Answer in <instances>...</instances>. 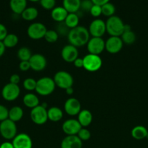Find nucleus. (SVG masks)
Here are the masks:
<instances>
[{"mask_svg":"<svg viewBox=\"0 0 148 148\" xmlns=\"http://www.w3.org/2000/svg\"><path fill=\"white\" fill-rule=\"evenodd\" d=\"M67 37L69 41V44L78 48L87 44L90 39V34L88 29L84 26L78 25L74 28L71 29Z\"/></svg>","mask_w":148,"mask_h":148,"instance_id":"nucleus-1","label":"nucleus"},{"mask_svg":"<svg viewBox=\"0 0 148 148\" xmlns=\"http://www.w3.org/2000/svg\"><path fill=\"white\" fill-rule=\"evenodd\" d=\"M106 24V32L110 36L120 37L124 30L125 24L118 16L113 15L107 18Z\"/></svg>","mask_w":148,"mask_h":148,"instance_id":"nucleus-2","label":"nucleus"},{"mask_svg":"<svg viewBox=\"0 0 148 148\" xmlns=\"http://www.w3.org/2000/svg\"><path fill=\"white\" fill-rule=\"evenodd\" d=\"M56 85L53 78L44 77L36 81V92L41 96H47L55 91Z\"/></svg>","mask_w":148,"mask_h":148,"instance_id":"nucleus-3","label":"nucleus"},{"mask_svg":"<svg viewBox=\"0 0 148 148\" xmlns=\"http://www.w3.org/2000/svg\"><path fill=\"white\" fill-rule=\"evenodd\" d=\"M0 134L6 140H12L17 134L16 123L10 119L4 120L0 123Z\"/></svg>","mask_w":148,"mask_h":148,"instance_id":"nucleus-4","label":"nucleus"},{"mask_svg":"<svg viewBox=\"0 0 148 148\" xmlns=\"http://www.w3.org/2000/svg\"><path fill=\"white\" fill-rule=\"evenodd\" d=\"M84 69L90 72H97L102 66V60L100 55L88 53L84 56Z\"/></svg>","mask_w":148,"mask_h":148,"instance_id":"nucleus-5","label":"nucleus"},{"mask_svg":"<svg viewBox=\"0 0 148 148\" xmlns=\"http://www.w3.org/2000/svg\"><path fill=\"white\" fill-rule=\"evenodd\" d=\"M53 79L56 87L61 89L66 90L67 88L73 87V77L66 71H59L56 72Z\"/></svg>","mask_w":148,"mask_h":148,"instance_id":"nucleus-6","label":"nucleus"},{"mask_svg":"<svg viewBox=\"0 0 148 148\" xmlns=\"http://www.w3.org/2000/svg\"><path fill=\"white\" fill-rule=\"evenodd\" d=\"M31 121L36 125H43L48 121L47 108L44 107L41 104L32 108L30 113Z\"/></svg>","mask_w":148,"mask_h":148,"instance_id":"nucleus-7","label":"nucleus"},{"mask_svg":"<svg viewBox=\"0 0 148 148\" xmlns=\"http://www.w3.org/2000/svg\"><path fill=\"white\" fill-rule=\"evenodd\" d=\"M47 31V28L41 23H33L28 26L27 34L30 38L33 40H39L44 38Z\"/></svg>","mask_w":148,"mask_h":148,"instance_id":"nucleus-8","label":"nucleus"},{"mask_svg":"<svg viewBox=\"0 0 148 148\" xmlns=\"http://www.w3.org/2000/svg\"><path fill=\"white\" fill-rule=\"evenodd\" d=\"M20 94V88L18 85L9 83L6 84L1 90V96L7 101H14Z\"/></svg>","mask_w":148,"mask_h":148,"instance_id":"nucleus-9","label":"nucleus"},{"mask_svg":"<svg viewBox=\"0 0 148 148\" xmlns=\"http://www.w3.org/2000/svg\"><path fill=\"white\" fill-rule=\"evenodd\" d=\"M89 53L100 55L105 49V41L102 38H90L86 44Z\"/></svg>","mask_w":148,"mask_h":148,"instance_id":"nucleus-10","label":"nucleus"},{"mask_svg":"<svg viewBox=\"0 0 148 148\" xmlns=\"http://www.w3.org/2000/svg\"><path fill=\"white\" fill-rule=\"evenodd\" d=\"M88 30L92 37L102 38L106 33L105 22L101 19H95L90 23Z\"/></svg>","mask_w":148,"mask_h":148,"instance_id":"nucleus-11","label":"nucleus"},{"mask_svg":"<svg viewBox=\"0 0 148 148\" xmlns=\"http://www.w3.org/2000/svg\"><path fill=\"white\" fill-rule=\"evenodd\" d=\"M123 46V43L121 38L118 36H110L105 41V50L112 54L119 53Z\"/></svg>","mask_w":148,"mask_h":148,"instance_id":"nucleus-12","label":"nucleus"},{"mask_svg":"<svg viewBox=\"0 0 148 148\" xmlns=\"http://www.w3.org/2000/svg\"><path fill=\"white\" fill-rule=\"evenodd\" d=\"M28 62L30 63V69L36 72L43 71L46 68V64H47L46 57L41 53L32 54Z\"/></svg>","mask_w":148,"mask_h":148,"instance_id":"nucleus-13","label":"nucleus"},{"mask_svg":"<svg viewBox=\"0 0 148 148\" xmlns=\"http://www.w3.org/2000/svg\"><path fill=\"white\" fill-rule=\"evenodd\" d=\"M64 110L65 113L71 116H78L81 111V103L75 98H68L64 104Z\"/></svg>","mask_w":148,"mask_h":148,"instance_id":"nucleus-14","label":"nucleus"},{"mask_svg":"<svg viewBox=\"0 0 148 148\" xmlns=\"http://www.w3.org/2000/svg\"><path fill=\"white\" fill-rule=\"evenodd\" d=\"M81 128L82 127L78 120L74 119H67L62 125V131L66 135H77Z\"/></svg>","mask_w":148,"mask_h":148,"instance_id":"nucleus-15","label":"nucleus"},{"mask_svg":"<svg viewBox=\"0 0 148 148\" xmlns=\"http://www.w3.org/2000/svg\"><path fill=\"white\" fill-rule=\"evenodd\" d=\"M14 148H33V141L26 133L17 134L12 141Z\"/></svg>","mask_w":148,"mask_h":148,"instance_id":"nucleus-16","label":"nucleus"},{"mask_svg":"<svg viewBox=\"0 0 148 148\" xmlns=\"http://www.w3.org/2000/svg\"><path fill=\"white\" fill-rule=\"evenodd\" d=\"M61 57L65 62L73 63L78 57V49L71 44L65 45L61 51Z\"/></svg>","mask_w":148,"mask_h":148,"instance_id":"nucleus-17","label":"nucleus"},{"mask_svg":"<svg viewBox=\"0 0 148 148\" xmlns=\"http://www.w3.org/2000/svg\"><path fill=\"white\" fill-rule=\"evenodd\" d=\"M82 141L77 135H67L61 142V148H82Z\"/></svg>","mask_w":148,"mask_h":148,"instance_id":"nucleus-18","label":"nucleus"},{"mask_svg":"<svg viewBox=\"0 0 148 148\" xmlns=\"http://www.w3.org/2000/svg\"><path fill=\"white\" fill-rule=\"evenodd\" d=\"M120 38H121L123 43L127 45H131L136 41V34H135L134 32L132 31L131 27L129 25L125 24L124 30L120 36Z\"/></svg>","mask_w":148,"mask_h":148,"instance_id":"nucleus-19","label":"nucleus"},{"mask_svg":"<svg viewBox=\"0 0 148 148\" xmlns=\"http://www.w3.org/2000/svg\"><path fill=\"white\" fill-rule=\"evenodd\" d=\"M68 12L63 7H55L53 10H51V17L57 23H62L65 21V18L68 16Z\"/></svg>","mask_w":148,"mask_h":148,"instance_id":"nucleus-20","label":"nucleus"},{"mask_svg":"<svg viewBox=\"0 0 148 148\" xmlns=\"http://www.w3.org/2000/svg\"><path fill=\"white\" fill-rule=\"evenodd\" d=\"M93 116L91 111L88 109H81L78 114V121L82 127H86L92 122Z\"/></svg>","mask_w":148,"mask_h":148,"instance_id":"nucleus-21","label":"nucleus"},{"mask_svg":"<svg viewBox=\"0 0 148 148\" xmlns=\"http://www.w3.org/2000/svg\"><path fill=\"white\" fill-rule=\"evenodd\" d=\"M81 0H62V7L68 13H77L81 8Z\"/></svg>","mask_w":148,"mask_h":148,"instance_id":"nucleus-22","label":"nucleus"},{"mask_svg":"<svg viewBox=\"0 0 148 148\" xmlns=\"http://www.w3.org/2000/svg\"><path fill=\"white\" fill-rule=\"evenodd\" d=\"M27 1L28 0H10V9L15 14H21L27 7Z\"/></svg>","mask_w":148,"mask_h":148,"instance_id":"nucleus-23","label":"nucleus"},{"mask_svg":"<svg viewBox=\"0 0 148 148\" xmlns=\"http://www.w3.org/2000/svg\"><path fill=\"white\" fill-rule=\"evenodd\" d=\"M48 120H50L52 122H58L63 117L62 110L59 107L53 106L47 110Z\"/></svg>","mask_w":148,"mask_h":148,"instance_id":"nucleus-24","label":"nucleus"},{"mask_svg":"<svg viewBox=\"0 0 148 148\" xmlns=\"http://www.w3.org/2000/svg\"><path fill=\"white\" fill-rule=\"evenodd\" d=\"M23 102L26 107L32 109L39 105V98L34 93L28 92L23 96Z\"/></svg>","mask_w":148,"mask_h":148,"instance_id":"nucleus-25","label":"nucleus"},{"mask_svg":"<svg viewBox=\"0 0 148 148\" xmlns=\"http://www.w3.org/2000/svg\"><path fill=\"white\" fill-rule=\"evenodd\" d=\"M23 115H24V112H23V108L20 106H15L12 107L9 110L8 119L16 123L18 122L22 119Z\"/></svg>","mask_w":148,"mask_h":148,"instance_id":"nucleus-26","label":"nucleus"},{"mask_svg":"<svg viewBox=\"0 0 148 148\" xmlns=\"http://www.w3.org/2000/svg\"><path fill=\"white\" fill-rule=\"evenodd\" d=\"M148 133V130L144 126L138 125L133 127L131 132L132 137L136 140H142L146 139L147 134Z\"/></svg>","mask_w":148,"mask_h":148,"instance_id":"nucleus-27","label":"nucleus"},{"mask_svg":"<svg viewBox=\"0 0 148 148\" xmlns=\"http://www.w3.org/2000/svg\"><path fill=\"white\" fill-rule=\"evenodd\" d=\"M38 15H39V11L36 7H26V10L21 14L22 18L26 21H33L37 18Z\"/></svg>","mask_w":148,"mask_h":148,"instance_id":"nucleus-28","label":"nucleus"},{"mask_svg":"<svg viewBox=\"0 0 148 148\" xmlns=\"http://www.w3.org/2000/svg\"><path fill=\"white\" fill-rule=\"evenodd\" d=\"M79 20L80 17L77 13H68L64 23L66 25L67 27L71 30V29H73L78 26Z\"/></svg>","mask_w":148,"mask_h":148,"instance_id":"nucleus-29","label":"nucleus"},{"mask_svg":"<svg viewBox=\"0 0 148 148\" xmlns=\"http://www.w3.org/2000/svg\"><path fill=\"white\" fill-rule=\"evenodd\" d=\"M18 37L14 33H8L5 38L2 40L4 46L6 48H8V49L15 47L18 43Z\"/></svg>","mask_w":148,"mask_h":148,"instance_id":"nucleus-30","label":"nucleus"},{"mask_svg":"<svg viewBox=\"0 0 148 148\" xmlns=\"http://www.w3.org/2000/svg\"><path fill=\"white\" fill-rule=\"evenodd\" d=\"M17 57L20 62L23 61H29L32 56L31 51L28 47H21L17 51Z\"/></svg>","mask_w":148,"mask_h":148,"instance_id":"nucleus-31","label":"nucleus"},{"mask_svg":"<svg viewBox=\"0 0 148 148\" xmlns=\"http://www.w3.org/2000/svg\"><path fill=\"white\" fill-rule=\"evenodd\" d=\"M115 7L112 3L108 2L102 6V14L107 17L115 15Z\"/></svg>","mask_w":148,"mask_h":148,"instance_id":"nucleus-32","label":"nucleus"},{"mask_svg":"<svg viewBox=\"0 0 148 148\" xmlns=\"http://www.w3.org/2000/svg\"><path fill=\"white\" fill-rule=\"evenodd\" d=\"M58 38H59V35H58L57 32L56 30H47L46 34H45L44 38L46 41H47L48 43H55L57 40H58Z\"/></svg>","mask_w":148,"mask_h":148,"instance_id":"nucleus-33","label":"nucleus"},{"mask_svg":"<svg viewBox=\"0 0 148 148\" xmlns=\"http://www.w3.org/2000/svg\"><path fill=\"white\" fill-rule=\"evenodd\" d=\"M23 88L28 91H33L36 90V80L33 78L29 77L24 79L23 82Z\"/></svg>","mask_w":148,"mask_h":148,"instance_id":"nucleus-34","label":"nucleus"},{"mask_svg":"<svg viewBox=\"0 0 148 148\" xmlns=\"http://www.w3.org/2000/svg\"><path fill=\"white\" fill-rule=\"evenodd\" d=\"M77 136H78V138L83 142L87 141V140H89V139L91 138V134L88 129L85 128V127H82V128L80 130V131L78 132V134H77Z\"/></svg>","mask_w":148,"mask_h":148,"instance_id":"nucleus-35","label":"nucleus"},{"mask_svg":"<svg viewBox=\"0 0 148 148\" xmlns=\"http://www.w3.org/2000/svg\"><path fill=\"white\" fill-rule=\"evenodd\" d=\"M39 2L42 8L46 10H53L56 5V0H40Z\"/></svg>","mask_w":148,"mask_h":148,"instance_id":"nucleus-36","label":"nucleus"},{"mask_svg":"<svg viewBox=\"0 0 148 148\" xmlns=\"http://www.w3.org/2000/svg\"><path fill=\"white\" fill-rule=\"evenodd\" d=\"M57 32L58 35H63V36H68V33L70 31V29L68 28L65 24L64 22L62 23H59L57 25Z\"/></svg>","mask_w":148,"mask_h":148,"instance_id":"nucleus-37","label":"nucleus"},{"mask_svg":"<svg viewBox=\"0 0 148 148\" xmlns=\"http://www.w3.org/2000/svg\"><path fill=\"white\" fill-rule=\"evenodd\" d=\"M90 14L94 17H98L102 14V7L96 4H93L89 11Z\"/></svg>","mask_w":148,"mask_h":148,"instance_id":"nucleus-38","label":"nucleus"},{"mask_svg":"<svg viewBox=\"0 0 148 148\" xmlns=\"http://www.w3.org/2000/svg\"><path fill=\"white\" fill-rule=\"evenodd\" d=\"M9 109L4 106L0 104V122L8 119Z\"/></svg>","mask_w":148,"mask_h":148,"instance_id":"nucleus-39","label":"nucleus"},{"mask_svg":"<svg viewBox=\"0 0 148 148\" xmlns=\"http://www.w3.org/2000/svg\"><path fill=\"white\" fill-rule=\"evenodd\" d=\"M93 6V3L91 0H82L81 2V8L83 11L89 12L91 7Z\"/></svg>","mask_w":148,"mask_h":148,"instance_id":"nucleus-40","label":"nucleus"},{"mask_svg":"<svg viewBox=\"0 0 148 148\" xmlns=\"http://www.w3.org/2000/svg\"><path fill=\"white\" fill-rule=\"evenodd\" d=\"M19 69L22 71V72H27L30 69V63L28 61H23L20 62L19 64Z\"/></svg>","mask_w":148,"mask_h":148,"instance_id":"nucleus-41","label":"nucleus"},{"mask_svg":"<svg viewBox=\"0 0 148 148\" xmlns=\"http://www.w3.org/2000/svg\"><path fill=\"white\" fill-rule=\"evenodd\" d=\"M7 34H8V32H7V29L6 26L0 23V41H2L5 38Z\"/></svg>","mask_w":148,"mask_h":148,"instance_id":"nucleus-42","label":"nucleus"},{"mask_svg":"<svg viewBox=\"0 0 148 148\" xmlns=\"http://www.w3.org/2000/svg\"><path fill=\"white\" fill-rule=\"evenodd\" d=\"M20 82V77L17 74H13L10 77V82L15 85H18L19 82Z\"/></svg>","mask_w":148,"mask_h":148,"instance_id":"nucleus-43","label":"nucleus"},{"mask_svg":"<svg viewBox=\"0 0 148 148\" xmlns=\"http://www.w3.org/2000/svg\"><path fill=\"white\" fill-rule=\"evenodd\" d=\"M73 63L74 66L76 68H84V60H83V58L78 57Z\"/></svg>","mask_w":148,"mask_h":148,"instance_id":"nucleus-44","label":"nucleus"},{"mask_svg":"<svg viewBox=\"0 0 148 148\" xmlns=\"http://www.w3.org/2000/svg\"><path fill=\"white\" fill-rule=\"evenodd\" d=\"M92 1L93 4H96V5L102 6L104 4H107V3L110 2V0H91Z\"/></svg>","mask_w":148,"mask_h":148,"instance_id":"nucleus-45","label":"nucleus"},{"mask_svg":"<svg viewBox=\"0 0 148 148\" xmlns=\"http://www.w3.org/2000/svg\"><path fill=\"white\" fill-rule=\"evenodd\" d=\"M0 148H14V147L12 143L9 141H6L0 145Z\"/></svg>","mask_w":148,"mask_h":148,"instance_id":"nucleus-46","label":"nucleus"},{"mask_svg":"<svg viewBox=\"0 0 148 148\" xmlns=\"http://www.w3.org/2000/svg\"><path fill=\"white\" fill-rule=\"evenodd\" d=\"M6 50V47L4 46V43H3L2 41H0V57L4 55V52H5Z\"/></svg>","mask_w":148,"mask_h":148,"instance_id":"nucleus-47","label":"nucleus"},{"mask_svg":"<svg viewBox=\"0 0 148 148\" xmlns=\"http://www.w3.org/2000/svg\"><path fill=\"white\" fill-rule=\"evenodd\" d=\"M73 87H71V88H68L65 90V92H66V94H68V95H71L73 93Z\"/></svg>","mask_w":148,"mask_h":148,"instance_id":"nucleus-48","label":"nucleus"},{"mask_svg":"<svg viewBox=\"0 0 148 148\" xmlns=\"http://www.w3.org/2000/svg\"><path fill=\"white\" fill-rule=\"evenodd\" d=\"M28 1H32V2H37V1H39L40 0H28Z\"/></svg>","mask_w":148,"mask_h":148,"instance_id":"nucleus-49","label":"nucleus"},{"mask_svg":"<svg viewBox=\"0 0 148 148\" xmlns=\"http://www.w3.org/2000/svg\"><path fill=\"white\" fill-rule=\"evenodd\" d=\"M146 139L147 140H148V133H147V137H146Z\"/></svg>","mask_w":148,"mask_h":148,"instance_id":"nucleus-50","label":"nucleus"}]
</instances>
